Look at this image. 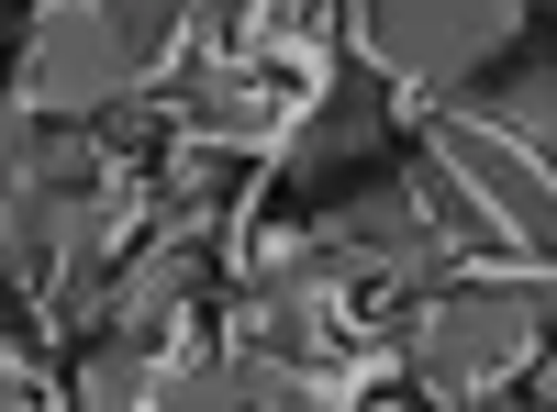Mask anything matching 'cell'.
<instances>
[{
    "label": "cell",
    "mask_w": 557,
    "mask_h": 412,
    "mask_svg": "<svg viewBox=\"0 0 557 412\" xmlns=\"http://www.w3.org/2000/svg\"><path fill=\"white\" fill-rule=\"evenodd\" d=\"M424 134H435V157L469 178L535 257H557V134H524L502 112H435Z\"/></svg>",
    "instance_id": "6da1fadb"
}]
</instances>
